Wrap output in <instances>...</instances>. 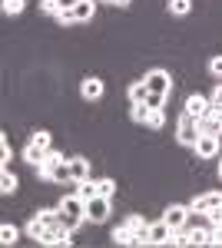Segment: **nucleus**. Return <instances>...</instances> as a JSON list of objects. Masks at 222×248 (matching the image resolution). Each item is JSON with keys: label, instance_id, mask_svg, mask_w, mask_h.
<instances>
[{"label": "nucleus", "instance_id": "f257e3e1", "mask_svg": "<svg viewBox=\"0 0 222 248\" xmlns=\"http://www.w3.org/2000/svg\"><path fill=\"white\" fill-rule=\"evenodd\" d=\"M56 209H60V222H63L67 229H76V225L86 222V199H80L76 192H67Z\"/></svg>", "mask_w": 222, "mask_h": 248}, {"label": "nucleus", "instance_id": "f03ea898", "mask_svg": "<svg viewBox=\"0 0 222 248\" xmlns=\"http://www.w3.org/2000/svg\"><path fill=\"white\" fill-rule=\"evenodd\" d=\"M37 175L56 186H73V172H70V159H47L43 166H37Z\"/></svg>", "mask_w": 222, "mask_h": 248}, {"label": "nucleus", "instance_id": "7ed1b4c3", "mask_svg": "<svg viewBox=\"0 0 222 248\" xmlns=\"http://www.w3.org/2000/svg\"><path fill=\"white\" fill-rule=\"evenodd\" d=\"M199 119L196 116H189L183 109V116H179V123H176V139L183 142V146H196V139H199Z\"/></svg>", "mask_w": 222, "mask_h": 248}, {"label": "nucleus", "instance_id": "20e7f679", "mask_svg": "<svg viewBox=\"0 0 222 248\" xmlns=\"http://www.w3.org/2000/svg\"><path fill=\"white\" fill-rule=\"evenodd\" d=\"M110 209H113L110 195H93V199H86V222H93V225L106 222L110 218Z\"/></svg>", "mask_w": 222, "mask_h": 248}, {"label": "nucleus", "instance_id": "39448f33", "mask_svg": "<svg viewBox=\"0 0 222 248\" xmlns=\"http://www.w3.org/2000/svg\"><path fill=\"white\" fill-rule=\"evenodd\" d=\"M192 149H196L199 159H216V155H222V139H219V136H205L203 133L199 139H196Z\"/></svg>", "mask_w": 222, "mask_h": 248}, {"label": "nucleus", "instance_id": "423d86ee", "mask_svg": "<svg viewBox=\"0 0 222 248\" xmlns=\"http://www.w3.org/2000/svg\"><path fill=\"white\" fill-rule=\"evenodd\" d=\"M146 86H149V93H172V77H169L166 70H149L146 77Z\"/></svg>", "mask_w": 222, "mask_h": 248}, {"label": "nucleus", "instance_id": "0eeeda50", "mask_svg": "<svg viewBox=\"0 0 222 248\" xmlns=\"http://www.w3.org/2000/svg\"><path fill=\"white\" fill-rule=\"evenodd\" d=\"M189 215H192V209L189 205H169L166 212H163V222H166L169 229H186V222H189Z\"/></svg>", "mask_w": 222, "mask_h": 248}, {"label": "nucleus", "instance_id": "6e6552de", "mask_svg": "<svg viewBox=\"0 0 222 248\" xmlns=\"http://www.w3.org/2000/svg\"><path fill=\"white\" fill-rule=\"evenodd\" d=\"M189 116H196V119H203V116L212 113V99L209 96H199V93H192L189 99H186V106H183Z\"/></svg>", "mask_w": 222, "mask_h": 248}, {"label": "nucleus", "instance_id": "1a4fd4ad", "mask_svg": "<svg viewBox=\"0 0 222 248\" xmlns=\"http://www.w3.org/2000/svg\"><path fill=\"white\" fill-rule=\"evenodd\" d=\"M222 205V192H203V195H196L192 202H189V209L192 212H212Z\"/></svg>", "mask_w": 222, "mask_h": 248}, {"label": "nucleus", "instance_id": "9d476101", "mask_svg": "<svg viewBox=\"0 0 222 248\" xmlns=\"http://www.w3.org/2000/svg\"><path fill=\"white\" fill-rule=\"evenodd\" d=\"M169 235H172V229H169L166 222L159 218V222H153L146 232V245H169Z\"/></svg>", "mask_w": 222, "mask_h": 248}, {"label": "nucleus", "instance_id": "9b49d317", "mask_svg": "<svg viewBox=\"0 0 222 248\" xmlns=\"http://www.w3.org/2000/svg\"><path fill=\"white\" fill-rule=\"evenodd\" d=\"M70 14H73L76 23H86L96 14V0H70Z\"/></svg>", "mask_w": 222, "mask_h": 248}, {"label": "nucleus", "instance_id": "f8f14e48", "mask_svg": "<svg viewBox=\"0 0 222 248\" xmlns=\"http://www.w3.org/2000/svg\"><path fill=\"white\" fill-rule=\"evenodd\" d=\"M80 96H83V99H100V96H103V79L100 77H86L83 79V83H80Z\"/></svg>", "mask_w": 222, "mask_h": 248}, {"label": "nucleus", "instance_id": "ddd939ff", "mask_svg": "<svg viewBox=\"0 0 222 248\" xmlns=\"http://www.w3.org/2000/svg\"><path fill=\"white\" fill-rule=\"evenodd\" d=\"M113 245H139V238L130 225H116L113 229Z\"/></svg>", "mask_w": 222, "mask_h": 248}, {"label": "nucleus", "instance_id": "4468645a", "mask_svg": "<svg viewBox=\"0 0 222 248\" xmlns=\"http://www.w3.org/2000/svg\"><path fill=\"white\" fill-rule=\"evenodd\" d=\"M199 133H205V136H219V139H222V119H219L216 113L203 116V119H199Z\"/></svg>", "mask_w": 222, "mask_h": 248}, {"label": "nucleus", "instance_id": "2eb2a0df", "mask_svg": "<svg viewBox=\"0 0 222 248\" xmlns=\"http://www.w3.org/2000/svg\"><path fill=\"white\" fill-rule=\"evenodd\" d=\"M23 162H30L34 169L47 162V149H40L37 142H27V149H23Z\"/></svg>", "mask_w": 222, "mask_h": 248}, {"label": "nucleus", "instance_id": "dca6fc26", "mask_svg": "<svg viewBox=\"0 0 222 248\" xmlns=\"http://www.w3.org/2000/svg\"><path fill=\"white\" fill-rule=\"evenodd\" d=\"M70 172H73V182H86L90 179V162L83 155H73L70 159Z\"/></svg>", "mask_w": 222, "mask_h": 248}, {"label": "nucleus", "instance_id": "f3484780", "mask_svg": "<svg viewBox=\"0 0 222 248\" xmlns=\"http://www.w3.org/2000/svg\"><path fill=\"white\" fill-rule=\"evenodd\" d=\"M126 96H130V103H146V99H149V86H146V79H136V83H130Z\"/></svg>", "mask_w": 222, "mask_h": 248}, {"label": "nucleus", "instance_id": "a211bd4d", "mask_svg": "<svg viewBox=\"0 0 222 248\" xmlns=\"http://www.w3.org/2000/svg\"><path fill=\"white\" fill-rule=\"evenodd\" d=\"M17 175H14V172H10V166H3V172H0V192H3V195H14V192H17Z\"/></svg>", "mask_w": 222, "mask_h": 248}, {"label": "nucleus", "instance_id": "6ab92c4d", "mask_svg": "<svg viewBox=\"0 0 222 248\" xmlns=\"http://www.w3.org/2000/svg\"><path fill=\"white\" fill-rule=\"evenodd\" d=\"M123 225H130V229L136 232V238H139V245H146V232H149V225L143 222V218H139V215H130Z\"/></svg>", "mask_w": 222, "mask_h": 248}, {"label": "nucleus", "instance_id": "aec40b11", "mask_svg": "<svg viewBox=\"0 0 222 248\" xmlns=\"http://www.w3.org/2000/svg\"><path fill=\"white\" fill-rule=\"evenodd\" d=\"M50 229V225H47V218H43V215H34V218H30V225H27V235H30V238H43V232Z\"/></svg>", "mask_w": 222, "mask_h": 248}, {"label": "nucleus", "instance_id": "412c9836", "mask_svg": "<svg viewBox=\"0 0 222 248\" xmlns=\"http://www.w3.org/2000/svg\"><path fill=\"white\" fill-rule=\"evenodd\" d=\"M17 238H20L17 225H10V222H3V225H0V245H14Z\"/></svg>", "mask_w": 222, "mask_h": 248}, {"label": "nucleus", "instance_id": "4be33fe9", "mask_svg": "<svg viewBox=\"0 0 222 248\" xmlns=\"http://www.w3.org/2000/svg\"><path fill=\"white\" fill-rule=\"evenodd\" d=\"M192 245H212V229H186Z\"/></svg>", "mask_w": 222, "mask_h": 248}, {"label": "nucleus", "instance_id": "5701e85b", "mask_svg": "<svg viewBox=\"0 0 222 248\" xmlns=\"http://www.w3.org/2000/svg\"><path fill=\"white\" fill-rule=\"evenodd\" d=\"M133 123H149V116H153V106H146V103H133Z\"/></svg>", "mask_w": 222, "mask_h": 248}, {"label": "nucleus", "instance_id": "b1692460", "mask_svg": "<svg viewBox=\"0 0 222 248\" xmlns=\"http://www.w3.org/2000/svg\"><path fill=\"white\" fill-rule=\"evenodd\" d=\"M73 192L80 195V199H93V195H100V192H96V182H93V179H86V182H73Z\"/></svg>", "mask_w": 222, "mask_h": 248}, {"label": "nucleus", "instance_id": "393cba45", "mask_svg": "<svg viewBox=\"0 0 222 248\" xmlns=\"http://www.w3.org/2000/svg\"><path fill=\"white\" fill-rule=\"evenodd\" d=\"M67 7V0H40V10L50 14V17H60V10Z\"/></svg>", "mask_w": 222, "mask_h": 248}, {"label": "nucleus", "instance_id": "a878e982", "mask_svg": "<svg viewBox=\"0 0 222 248\" xmlns=\"http://www.w3.org/2000/svg\"><path fill=\"white\" fill-rule=\"evenodd\" d=\"M166 7H169V14H176V17H186V14L192 10V0H169Z\"/></svg>", "mask_w": 222, "mask_h": 248}, {"label": "nucleus", "instance_id": "bb28decb", "mask_svg": "<svg viewBox=\"0 0 222 248\" xmlns=\"http://www.w3.org/2000/svg\"><path fill=\"white\" fill-rule=\"evenodd\" d=\"M30 142H37L40 149H47V153L53 149V139H50V133H47V129H37V133L30 136Z\"/></svg>", "mask_w": 222, "mask_h": 248}, {"label": "nucleus", "instance_id": "cd10ccee", "mask_svg": "<svg viewBox=\"0 0 222 248\" xmlns=\"http://www.w3.org/2000/svg\"><path fill=\"white\" fill-rule=\"evenodd\" d=\"M96 192H100V195H116V182H113V179H96Z\"/></svg>", "mask_w": 222, "mask_h": 248}, {"label": "nucleus", "instance_id": "c85d7f7f", "mask_svg": "<svg viewBox=\"0 0 222 248\" xmlns=\"http://www.w3.org/2000/svg\"><path fill=\"white\" fill-rule=\"evenodd\" d=\"M146 126H149V129H163V126H166V116H163V109H153V116H149Z\"/></svg>", "mask_w": 222, "mask_h": 248}, {"label": "nucleus", "instance_id": "c756f323", "mask_svg": "<svg viewBox=\"0 0 222 248\" xmlns=\"http://www.w3.org/2000/svg\"><path fill=\"white\" fill-rule=\"evenodd\" d=\"M20 10H23V0H3V14L7 17H17Z\"/></svg>", "mask_w": 222, "mask_h": 248}, {"label": "nucleus", "instance_id": "7c9ffc66", "mask_svg": "<svg viewBox=\"0 0 222 248\" xmlns=\"http://www.w3.org/2000/svg\"><path fill=\"white\" fill-rule=\"evenodd\" d=\"M166 99H169L166 93H149L146 106H153V109H163V106H166Z\"/></svg>", "mask_w": 222, "mask_h": 248}, {"label": "nucleus", "instance_id": "2f4dec72", "mask_svg": "<svg viewBox=\"0 0 222 248\" xmlns=\"http://www.w3.org/2000/svg\"><path fill=\"white\" fill-rule=\"evenodd\" d=\"M0 162L10 166V142H7V136H0Z\"/></svg>", "mask_w": 222, "mask_h": 248}, {"label": "nucleus", "instance_id": "473e14b6", "mask_svg": "<svg viewBox=\"0 0 222 248\" xmlns=\"http://www.w3.org/2000/svg\"><path fill=\"white\" fill-rule=\"evenodd\" d=\"M209 73H212L216 79H222V57H212V60H209Z\"/></svg>", "mask_w": 222, "mask_h": 248}, {"label": "nucleus", "instance_id": "72a5a7b5", "mask_svg": "<svg viewBox=\"0 0 222 248\" xmlns=\"http://www.w3.org/2000/svg\"><path fill=\"white\" fill-rule=\"evenodd\" d=\"M56 20H60L63 27H73V23H76V20H73V14H70V3H67V7L60 10V17H56Z\"/></svg>", "mask_w": 222, "mask_h": 248}, {"label": "nucleus", "instance_id": "f704fd0d", "mask_svg": "<svg viewBox=\"0 0 222 248\" xmlns=\"http://www.w3.org/2000/svg\"><path fill=\"white\" fill-rule=\"evenodd\" d=\"M212 245H222V225L212 229Z\"/></svg>", "mask_w": 222, "mask_h": 248}, {"label": "nucleus", "instance_id": "c9c22d12", "mask_svg": "<svg viewBox=\"0 0 222 248\" xmlns=\"http://www.w3.org/2000/svg\"><path fill=\"white\" fill-rule=\"evenodd\" d=\"M219 179H222V159H219Z\"/></svg>", "mask_w": 222, "mask_h": 248}]
</instances>
